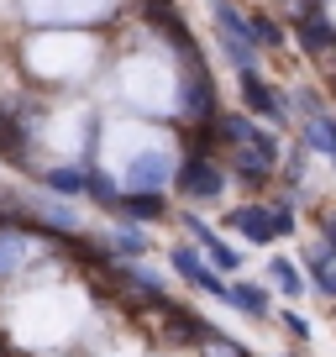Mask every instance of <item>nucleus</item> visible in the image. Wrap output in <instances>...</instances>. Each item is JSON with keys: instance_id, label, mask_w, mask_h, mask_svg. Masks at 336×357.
Listing matches in <instances>:
<instances>
[{"instance_id": "f257e3e1", "label": "nucleus", "mask_w": 336, "mask_h": 357, "mask_svg": "<svg viewBox=\"0 0 336 357\" xmlns=\"http://www.w3.org/2000/svg\"><path fill=\"white\" fill-rule=\"evenodd\" d=\"M100 158L137 195H158L168 184V174H174V142L142 121H105L100 126Z\"/></svg>"}, {"instance_id": "f03ea898", "label": "nucleus", "mask_w": 336, "mask_h": 357, "mask_svg": "<svg viewBox=\"0 0 336 357\" xmlns=\"http://www.w3.org/2000/svg\"><path fill=\"white\" fill-rule=\"evenodd\" d=\"M16 342L26 347H58L63 336H74L79 326H84V300H79L74 289H63V284H53V289H26L22 300H16Z\"/></svg>"}, {"instance_id": "7ed1b4c3", "label": "nucleus", "mask_w": 336, "mask_h": 357, "mask_svg": "<svg viewBox=\"0 0 336 357\" xmlns=\"http://www.w3.org/2000/svg\"><path fill=\"white\" fill-rule=\"evenodd\" d=\"M121 89L126 100H137L142 111H174V105H184V89H179V74H174V63L158 53H137L132 63L121 68Z\"/></svg>"}, {"instance_id": "20e7f679", "label": "nucleus", "mask_w": 336, "mask_h": 357, "mask_svg": "<svg viewBox=\"0 0 336 357\" xmlns=\"http://www.w3.org/2000/svg\"><path fill=\"white\" fill-rule=\"evenodd\" d=\"M26 63H32L43 79H79L95 63V43L79 37V32H43V37H32V47H26Z\"/></svg>"}, {"instance_id": "39448f33", "label": "nucleus", "mask_w": 336, "mask_h": 357, "mask_svg": "<svg viewBox=\"0 0 336 357\" xmlns=\"http://www.w3.org/2000/svg\"><path fill=\"white\" fill-rule=\"evenodd\" d=\"M47 257V242L43 236H22V231H0V279H16L26 263Z\"/></svg>"}, {"instance_id": "423d86ee", "label": "nucleus", "mask_w": 336, "mask_h": 357, "mask_svg": "<svg viewBox=\"0 0 336 357\" xmlns=\"http://www.w3.org/2000/svg\"><path fill=\"white\" fill-rule=\"evenodd\" d=\"M84 137H90V116H84V111H63V116L47 121V142H53L58 153H68V158L84 147Z\"/></svg>"}, {"instance_id": "0eeeda50", "label": "nucleus", "mask_w": 336, "mask_h": 357, "mask_svg": "<svg viewBox=\"0 0 336 357\" xmlns=\"http://www.w3.org/2000/svg\"><path fill=\"white\" fill-rule=\"evenodd\" d=\"M179 184H184L190 200H211V195H221V168H215L211 158H190L184 174H179Z\"/></svg>"}, {"instance_id": "6e6552de", "label": "nucleus", "mask_w": 336, "mask_h": 357, "mask_svg": "<svg viewBox=\"0 0 336 357\" xmlns=\"http://www.w3.org/2000/svg\"><path fill=\"white\" fill-rule=\"evenodd\" d=\"M226 221H231L242 236H252V242H273V236H279V221H273V205H268V211H258V205H236V211L226 215Z\"/></svg>"}, {"instance_id": "1a4fd4ad", "label": "nucleus", "mask_w": 336, "mask_h": 357, "mask_svg": "<svg viewBox=\"0 0 336 357\" xmlns=\"http://www.w3.org/2000/svg\"><path fill=\"white\" fill-rule=\"evenodd\" d=\"M111 0H26L32 16H100Z\"/></svg>"}, {"instance_id": "9d476101", "label": "nucleus", "mask_w": 336, "mask_h": 357, "mask_svg": "<svg viewBox=\"0 0 336 357\" xmlns=\"http://www.w3.org/2000/svg\"><path fill=\"white\" fill-rule=\"evenodd\" d=\"M190 231L200 236L205 247H211V263H215V268H242V247H231L226 236H211V231H205L200 221H190Z\"/></svg>"}, {"instance_id": "9b49d317", "label": "nucleus", "mask_w": 336, "mask_h": 357, "mask_svg": "<svg viewBox=\"0 0 336 357\" xmlns=\"http://www.w3.org/2000/svg\"><path fill=\"white\" fill-rule=\"evenodd\" d=\"M47 190L53 195H84L90 190V174H84V168H74V163H63V168H47Z\"/></svg>"}, {"instance_id": "f8f14e48", "label": "nucleus", "mask_w": 336, "mask_h": 357, "mask_svg": "<svg viewBox=\"0 0 336 357\" xmlns=\"http://www.w3.org/2000/svg\"><path fill=\"white\" fill-rule=\"evenodd\" d=\"M174 268H179L184 279H194V284H200V289H211V294H221V279H215V273H211V268H205V263H200V257H194V252H190V247H179V252H174Z\"/></svg>"}, {"instance_id": "ddd939ff", "label": "nucleus", "mask_w": 336, "mask_h": 357, "mask_svg": "<svg viewBox=\"0 0 336 357\" xmlns=\"http://www.w3.org/2000/svg\"><path fill=\"white\" fill-rule=\"evenodd\" d=\"M221 300H231L242 315H268V294L258 284H231V289H221Z\"/></svg>"}, {"instance_id": "4468645a", "label": "nucleus", "mask_w": 336, "mask_h": 357, "mask_svg": "<svg viewBox=\"0 0 336 357\" xmlns=\"http://www.w3.org/2000/svg\"><path fill=\"white\" fill-rule=\"evenodd\" d=\"M305 137H310V147H315V153H326V158L336 163V121H331V116H310Z\"/></svg>"}, {"instance_id": "2eb2a0df", "label": "nucleus", "mask_w": 336, "mask_h": 357, "mask_svg": "<svg viewBox=\"0 0 336 357\" xmlns=\"http://www.w3.org/2000/svg\"><path fill=\"white\" fill-rule=\"evenodd\" d=\"M242 95H247V100H252V105H258L263 116H279V100H273V89H263L252 68H247V74H242Z\"/></svg>"}, {"instance_id": "dca6fc26", "label": "nucleus", "mask_w": 336, "mask_h": 357, "mask_svg": "<svg viewBox=\"0 0 336 357\" xmlns=\"http://www.w3.org/2000/svg\"><path fill=\"white\" fill-rule=\"evenodd\" d=\"M268 273L279 279V289H284V294H305V279H300V268H294V263L273 257V263H268Z\"/></svg>"}, {"instance_id": "f3484780", "label": "nucleus", "mask_w": 336, "mask_h": 357, "mask_svg": "<svg viewBox=\"0 0 336 357\" xmlns=\"http://www.w3.org/2000/svg\"><path fill=\"white\" fill-rule=\"evenodd\" d=\"M116 252L137 257V252H142V231H137V226H126V231H116Z\"/></svg>"}, {"instance_id": "a211bd4d", "label": "nucleus", "mask_w": 336, "mask_h": 357, "mask_svg": "<svg viewBox=\"0 0 336 357\" xmlns=\"http://www.w3.org/2000/svg\"><path fill=\"white\" fill-rule=\"evenodd\" d=\"M321 236H326V247H331V252H336V211H331V215H326V221H321Z\"/></svg>"}]
</instances>
